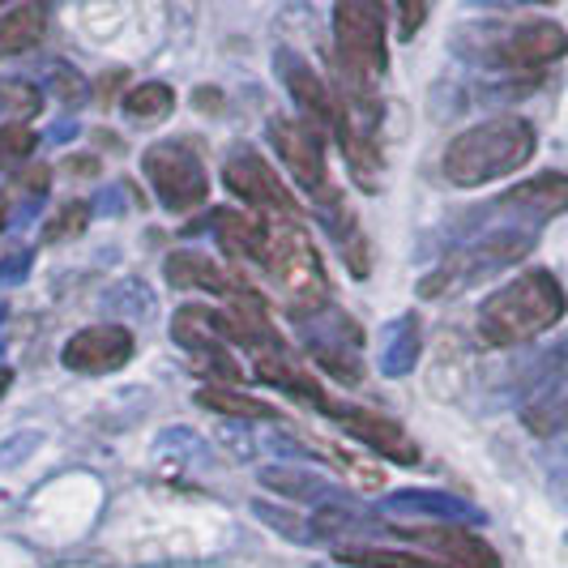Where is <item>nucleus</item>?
<instances>
[{
    "instance_id": "nucleus-10",
    "label": "nucleus",
    "mask_w": 568,
    "mask_h": 568,
    "mask_svg": "<svg viewBox=\"0 0 568 568\" xmlns=\"http://www.w3.org/2000/svg\"><path fill=\"white\" fill-rule=\"evenodd\" d=\"M565 210H568V175L542 171L535 180L509 189L505 197L491 201L479 214H484V219H496V223H517V227L539 231L547 219H556V214H565Z\"/></svg>"
},
{
    "instance_id": "nucleus-27",
    "label": "nucleus",
    "mask_w": 568,
    "mask_h": 568,
    "mask_svg": "<svg viewBox=\"0 0 568 568\" xmlns=\"http://www.w3.org/2000/svg\"><path fill=\"white\" fill-rule=\"evenodd\" d=\"M175 108V90L163 82H142L124 94V112L133 120H163Z\"/></svg>"
},
{
    "instance_id": "nucleus-4",
    "label": "nucleus",
    "mask_w": 568,
    "mask_h": 568,
    "mask_svg": "<svg viewBox=\"0 0 568 568\" xmlns=\"http://www.w3.org/2000/svg\"><path fill=\"white\" fill-rule=\"evenodd\" d=\"M261 270L278 283L286 300H291V313H313L321 304H329V278H325V265L316 256L308 231L295 227V223H270V248Z\"/></svg>"
},
{
    "instance_id": "nucleus-34",
    "label": "nucleus",
    "mask_w": 568,
    "mask_h": 568,
    "mask_svg": "<svg viewBox=\"0 0 568 568\" xmlns=\"http://www.w3.org/2000/svg\"><path fill=\"white\" fill-rule=\"evenodd\" d=\"M39 445H43V432H18V436H9V440L0 445V470L22 466Z\"/></svg>"
},
{
    "instance_id": "nucleus-7",
    "label": "nucleus",
    "mask_w": 568,
    "mask_h": 568,
    "mask_svg": "<svg viewBox=\"0 0 568 568\" xmlns=\"http://www.w3.org/2000/svg\"><path fill=\"white\" fill-rule=\"evenodd\" d=\"M142 171L168 214H189L210 197L205 163L189 142H154L142 154Z\"/></svg>"
},
{
    "instance_id": "nucleus-22",
    "label": "nucleus",
    "mask_w": 568,
    "mask_h": 568,
    "mask_svg": "<svg viewBox=\"0 0 568 568\" xmlns=\"http://www.w3.org/2000/svg\"><path fill=\"white\" fill-rule=\"evenodd\" d=\"M48 30V4L43 0H22L18 9L0 13V57H22L30 52Z\"/></svg>"
},
{
    "instance_id": "nucleus-35",
    "label": "nucleus",
    "mask_w": 568,
    "mask_h": 568,
    "mask_svg": "<svg viewBox=\"0 0 568 568\" xmlns=\"http://www.w3.org/2000/svg\"><path fill=\"white\" fill-rule=\"evenodd\" d=\"M398 18H402L398 22L402 39H415L427 18V0H398Z\"/></svg>"
},
{
    "instance_id": "nucleus-39",
    "label": "nucleus",
    "mask_w": 568,
    "mask_h": 568,
    "mask_svg": "<svg viewBox=\"0 0 568 568\" xmlns=\"http://www.w3.org/2000/svg\"><path fill=\"white\" fill-rule=\"evenodd\" d=\"M69 138H78V124H60V129H52V142H69Z\"/></svg>"
},
{
    "instance_id": "nucleus-19",
    "label": "nucleus",
    "mask_w": 568,
    "mask_h": 568,
    "mask_svg": "<svg viewBox=\"0 0 568 568\" xmlns=\"http://www.w3.org/2000/svg\"><path fill=\"white\" fill-rule=\"evenodd\" d=\"M171 338L180 342L184 351H193L197 359H205V368L219 372L223 381H235V376H240V368L231 364L223 338H219L214 325H210V308H180L175 321H171Z\"/></svg>"
},
{
    "instance_id": "nucleus-8",
    "label": "nucleus",
    "mask_w": 568,
    "mask_h": 568,
    "mask_svg": "<svg viewBox=\"0 0 568 568\" xmlns=\"http://www.w3.org/2000/svg\"><path fill=\"white\" fill-rule=\"evenodd\" d=\"M223 184H227L244 205H253V210L283 214V219H300V201L286 193V184L274 175V168L256 154L253 145H235V150H231L227 168H223Z\"/></svg>"
},
{
    "instance_id": "nucleus-23",
    "label": "nucleus",
    "mask_w": 568,
    "mask_h": 568,
    "mask_svg": "<svg viewBox=\"0 0 568 568\" xmlns=\"http://www.w3.org/2000/svg\"><path fill=\"white\" fill-rule=\"evenodd\" d=\"M256 376L265 381V385H274V389H286V394H295V398H308L316 402L325 398L321 389H316V381L304 372V364H295L291 355H286L283 346H270V351H261V359H256Z\"/></svg>"
},
{
    "instance_id": "nucleus-31",
    "label": "nucleus",
    "mask_w": 568,
    "mask_h": 568,
    "mask_svg": "<svg viewBox=\"0 0 568 568\" xmlns=\"http://www.w3.org/2000/svg\"><path fill=\"white\" fill-rule=\"evenodd\" d=\"M85 223H90V205H85V201H69L57 219H52V227H48V244L78 240V235L85 231Z\"/></svg>"
},
{
    "instance_id": "nucleus-32",
    "label": "nucleus",
    "mask_w": 568,
    "mask_h": 568,
    "mask_svg": "<svg viewBox=\"0 0 568 568\" xmlns=\"http://www.w3.org/2000/svg\"><path fill=\"white\" fill-rule=\"evenodd\" d=\"M43 108V94L27 82H4L0 85V112H13V115H34Z\"/></svg>"
},
{
    "instance_id": "nucleus-5",
    "label": "nucleus",
    "mask_w": 568,
    "mask_h": 568,
    "mask_svg": "<svg viewBox=\"0 0 568 568\" xmlns=\"http://www.w3.org/2000/svg\"><path fill=\"white\" fill-rule=\"evenodd\" d=\"M295 325H300V342H304V351H308V359L316 368L338 376L342 385H359L364 381V329L342 308L321 304L313 313L295 316Z\"/></svg>"
},
{
    "instance_id": "nucleus-3",
    "label": "nucleus",
    "mask_w": 568,
    "mask_h": 568,
    "mask_svg": "<svg viewBox=\"0 0 568 568\" xmlns=\"http://www.w3.org/2000/svg\"><path fill=\"white\" fill-rule=\"evenodd\" d=\"M479 223L484 227H475V235H466L454 253L445 256L424 283H419L424 300H445V295H457L466 286L484 283L491 274L509 270L513 261H521V256L535 248V235H539L535 227L496 223V219H484V214H479Z\"/></svg>"
},
{
    "instance_id": "nucleus-6",
    "label": "nucleus",
    "mask_w": 568,
    "mask_h": 568,
    "mask_svg": "<svg viewBox=\"0 0 568 568\" xmlns=\"http://www.w3.org/2000/svg\"><path fill=\"white\" fill-rule=\"evenodd\" d=\"M475 48H462L470 60H487L500 69H542L568 57V34L556 22H521L513 30H475Z\"/></svg>"
},
{
    "instance_id": "nucleus-14",
    "label": "nucleus",
    "mask_w": 568,
    "mask_h": 568,
    "mask_svg": "<svg viewBox=\"0 0 568 568\" xmlns=\"http://www.w3.org/2000/svg\"><path fill=\"white\" fill-rule=\"evenodd\" d=\"M270 142L278 150V159L286 163V171L300 180L304 193H325V142L321 129L308 120H270Z\"/></svg>"
},
{
    "instance_id": "nucleus-37",
    "label": "nucleus",
    "mask_w": 568,
    "mask_h": 568,
    "mask_svg": "<svg viewBox=\"0 0 568 568\" xmlns=\"http://www.w3.org/2000/svg\"><path fill=\"white\" fill-rule=\"evenodd\" d=\"M551 491H556V496H568V445L556 454V462H551Z\"/></svg>"
},
{
    "instance_id": "nucleus-45",
    "label": "nucleus",
    "mask_w": 568,
    "mask_h": 568,
    "mask_svg": "<svg viewBox=\"0 0 568 568\" xmlns=\"http://www.w3.org/2000/svg\"><path fill=\"white\" fill-rule=\"evenodd\" d=\"M565 539H568V535H565Z\"/></svg>"
},
{
    "instance_id": "nucleus-17",
    "label": "nucleus",
    "mask_w": 568,
    "mask_h": 568,
    "mask_svg": "<svg viewBox=\"0 0 568 568\" xmlns=\"http://www.w3.org/2000/svg\"><path fill=\"white\" fill-rule=\"evenodd\" d=\"M376 509L394 513V517H440V521H470V526L484 521V509H475L470 500H462L454 491H432V487L389 491L385 500H376Z\"/></svg>"
},
{
    "instance_id": "nucleus-40",
    "label": "nucleus",
    "mask_w": 568,
    "mask_h": 568,
    "mask_svg": "<svg viewBox=\"0 0 568 568\" xmlns=\"http://www.w3.org/2000/svg\"><path fill=\"white\" fill-rule=\"evenodd\" d=\"M9 385H13V372H9V368H0V398L9 394Z\"/></svg>"
},
{
    "instance_id": "nucleus-1",
    "label": "nucleus",
    "mask_w": 568,
    "mask_h": 568,
    "mask_svg": "<svg viewBox=\"0 0 568 568\" xmlns=\"http://www.w3.org/2000/svg\"><path fill=\"white\" fill-rule=\"evenodd\" d=\"M535 159V129L517 115H496L457 133L445 150V180L457 189H479L491 180H505Z\"/></svg>"
},
{
    "instance_id": "nucleus-20",
    "label": "nucleus",
    "mask_w": 568,
    "mask_h": 568,
    "mask_svg": "<svg viewBox=\"0 0 568 568\" xmlns=\"http://www.w3.org/2000/svg\"><path fill=\"white\" fill-rule=\"evenodd\" d=\"M419 351H424V338H419V316L406 313V316L389 321V325L381 329L376 368H381V376L398 381V376H406V372H415V364H419Z\"/></svg>"
},
{
    "instance_id": "nucleus-13",
    "label": "nucleus",
    "mask_w": 568,
    "mask_h": 568,
    "mask_svg": "<svg viewBox=\"0 0 568 568\" xmlns=\"http://www.w3.org/2000/svg\"><path fill=\"white\" fill-rule=\"evenodd\" d=\"M133 346H138L133 329H124V325H85L64 342L60 364L69 372H82V376H108L133 359Z\"/></svg>"
},
{
    "instance_id": "nucleus-43",
    "label": "nucleus",
    "mask_w": 568,
    "mask_h": 568,
    "mask_svg": "<svg viewBox=\"0 0 568 568\" xmlns=\"http://www.w3.org/2000/svg\"><path fill=\"white\" fill-rule=\"evenodd\" d=\"M4 316H9V304H0V321H4Z\"/></svg>"
},
{
    "instance_id": "nucleus-42",
    "label": "nucleus",
    "mask_w": 568,
    "mask_h": 568,
    "mask_svg": "<svg viewBox=\"0 0 568 568\" xmlns=\"http://www.w3.org/2000/svg\"><path fill=\"white\" fill-rule=\"evenodd\" d=\"M9 227V210H4V205H0V231Z\"/></svg>"
},
{
    "instance_id": "nucleus-30",
    "label": "nucleus",
    "mask_w": 568,
    "mask_h": 568,
    "mask_svg": "<svg viewBox=\"0 0 568 568\" xmlns=\"http://www.w3.org/2000/svg\"><path fill=\"white\" fill-rule=\"evenodd\" d=\"M48 90L57 94L60 103H69V108L85 103V94H90V85H85V78L73 69V64H57V69H52V78H48Z\"/></svg>"
},
{
    "instance_id": "nucleus-9",
    "label": "nucleus",
    "mask_w": 568,
    "mask_h": 568,
    "mask_svg": "<svg viewBox=\"0 0 568 568\" xmlns=\"http://www.w3.org/2000/svg\"><path fill=\"white\" fill-rule=\"evenodd\" d=\"M517 415H521L526 432H535L542 440L568 432V342L547 355V364L539 368L535 385L526 389Z\"/></svg>"
},
{
    "instance_id": "nucleus-25",
    "label": "nucleus",
    "mask_w": 568,
    "mask_h": 568,
    "mask_svg": "<svg viewBox=\"0 0 568 568\" xmlns=\"http://www.w3.org/2000/svg\"><path fill=\"white\" fill-rule=\"evenodd\" d=\"M197 406L219 410V415H231V419H274V406H270V402L235 394V389H219V385H201Z\"/></svg>"
},
{
    "instance_id": "nucleus-38",
    "label": "nucleus",
    "mask_w": 568,
    "mask_h": 568,
    "mask_svg": "<svg viewBox=\"0 0 568 568\" xmlns=\"http://www.w3.org/2000/svg\"><path fill=\"white\" fill-rule=\"evenodd\" d=\"M124 193H129V184H112V189H108V197L94 201V210H99V214H115V210H124Z\"/></svg>"
},
{
    "instance_id": "nucleus-28",
    "label": "nucleus",
    "mask_w": 568,
    "mask_h": 568,
    "mask_svg": "<svg viewBox=\"0 0 568 568\" xmlns=\"http://www.w3.org/2000/svg\"><path fill=\"white\" fill-rule=\"evenodd\" d=\"M253 513L265 521V526H274V530H283L291 542H316L313 535V521H304V517H295V513H283V509H274V505H261L256 500Z\"/></svg>"
},
{
    "instance_id": "nucleus-16",
    "label": "nucleus",
    "mask_w": 568,
    "mask_h": 568,
    "mask_svg": "<svg viewBox=\"0 0 568 568\" xmlns=\"http://www.w3.org/2000/svg\"><path fill=\"white\" fill-rule=\"evenodd\" d=\"M256 484L283 500H295V505H308V509H325V505H342L351 500L338 484H329L325 475H316L308 466H283V462H270L256 470Z\"/></svg>"
},
{
    "instance_id": "nucleus-26",
    "label": "nucleus",
    "mask_w": 568,
    "mask_h": 568,
    "mask_svg": "<svg viewBox=\"0 0 568 568\" xmlns=\"http://www.w3.org/2000/svg\"><path fill=\"white\" fill-rule=\"evenodd\" d=\"M338 565L346 568H440L427 556H410V551H389V547H334Z\"/></svg>"
},
{
    "instance_id": "nucleus-2",
    "label": "nucleus",
    "mask_w": 568,
    "mask_h": 568,
    "mask_svg": "<svg viewBox=\"0 0 568 568\" xmlns=\"http://www.w3.org/2000/svg\"><path fill=\"white\" fill-rule=\"evenodd\" d=\"M560 316H565V286L547 270H526L479 304V338L487 346H517L539 338Z\"/></svg>"
},
{
    "instance_id": "nucleus-12",
    "label": "nucleus",
    "mask_w": 568,
    "mask_h": 568,
    "mask_svg": "<svg viewBox=\"0 0 568 568\" xmlns=\"http://www.w3.org/2000/svg\"><path fill=\"white\" fill-rule=\"evenodd\" d=\"M316 410H325L334 424H342L359 445H368L372 454L389 457V462H398V466H415L419 462V445L406 436V427L394 424V419H385V415H376V410H364V406H346V402H316Z\"/></svg>"
},
{
    "instance_id": "nucleus-15",
    "label": "nucleus",
    "mask_w": 568,
    "mask_h": 568,
    "mask_svg": "<svg viewBox=\"0 0 568 568\" xmlns=\"http://www.w3.org/2000/svg\"><path fill=\"white\" fill-rule=\"evenodd\" d=\"M163 274H168V283L180 286V291L231 295V304L256 295L253 286L240 278V270H231L227 261H214V256H205V253H171L168 261H163Z\"/></svg>"
},
{
    "instance_id": "nucleus-36",
    "label": "nucleus",
    "mask_w": 568,
    "mask_h": 568,
    "mask_svg": "<svg viewBox=\"0 0 568 568\" xmlns=\"http://www.w3.org/2000/svg\"><path fill=\"white\" fill-rule=\"evenodd\" d=\"M30 265H34V253L27 248H18V253H9L0 261V283H22L30 274Z\"/></svg>"
},
{
    "instance_id": "nucleus-11",
    "label": "nucleus",
    "mask_w": 568,
    "mask_h": 568,
    "mask_svg": "<svg viewBox=\"0 0 568 568\" xmlns=\"http://www.w3.org/2000/svg\"><path fill=\"white\" fill-rule=\"evenodd\" d=\"M274 69H278V78L283 85L291 90V99H295V108L304 112L308 124L316 129H329L334 138H342L351 124H346V112H342L338 94L329 90V85L316 78V69L308 64L304 57H295L291 48H283L278 57H274Z\"/></svg>"
},
{
    "instance_id": "nucleus-21",
    "label": "nucleus",
    "mask_w": 568,
    "mask_h": 568,
    "mask_svg": "<svg viewBox=\"0 0 568 568\" xmlns=\"http://www.w3.org/2000/svg\"><path fill=\"white\" fill-rule=\"evenodd\" d=\"M210 231L223 244V253L235 256V261H256V265L265 261V248H270V227L265 223H256L248 214H235V210H214Z\"/></svg>"
},
{
    "instance_id": "nucleus-33",
    "label": "nucleus",
    "mask_w": 568,
    "mask_h": 568,
    "mask_svg": "<svg viewBox=\"0 0 568 568\" xmlns=\"http://www.w3.org/2000/svg\"><path fill=\"white\" fill-rule=\"evenodd\" d=\"M34 145H39V138H34V129L22 124V120L0 129V159H30Z\"/></svg>"
},
{
    "instance_id": "nucleus-41",
    "label": "nucleus",
    "mask_w": 568,
    "mask_h": 568,
    "mask_svg": "<svg viewBox=\"0 0 568 568\" xmlns=\"http://www.w3.org/2000/svg\"><path fill=\"white\" fill-rule=\"evenodd\" d=\"M487 4H513V0H487ZM526 4H556V0H526Z\"/></svg>"
},
{
    "instance_id": "nucleus-44",
    "label": "nucleus",
    "mask_w": 568,
    "mask_h": 568,
    "mask_svg": "<svg viewBox=\"0 0 568 568\" xmlns=\"http://www.w3.org/2000/svg\"><path fill=\"white\" fill-rule=\"evenodd\" d=\"M0 4H4V0H0Z\"/></svg>"
},
{
    "instance_id": "nucleus-29",
    "label": "nucleus",
    "mask_w": 568,
    "mask_h": 568,
    "mask_svg": "<svg viewBox=\"0 0 568 568\" xmlns=\"http://www.w3.org/2000/svg\"><path fill=\"white\" fill-rule=\"evenodd\" d=\"M108 308H112V313L133 316V321H145V316L154 313V304H150V291H145L142 283H120L112 295H108Z\"/></svg>"
},
{
    "instance_id": "nucleus-24",
    "label": "nucleus",
    "mask_w": 568,
    "mask_h": 568,
    "mask_svg": "<svg viewBox=\"0 0 568 568\" xmlns=\"http://www.w3.org/2000/svg\"><path fill=\"white\" fill-rule=\"evenodd\" d=\"M313 535L316 539H329V542H338V539H351V535H381L376 530V521H372L368 513H359L355 509V500H342V505H325V509H313Z\"/></svg>"
},
{
    "instance_id": "nucleus-18",
    "label": "nucleus",
    "mask_w": 568,
    "mask_h": 568,
    "mask_svg": "<svg viewBox=\"0 0 568 568\" xmlns=\"http://www.w3.org/2000/svg\"><path fill=\"white\" fill-rule=\"evenodd\" d=\"M410 539L427 547L440 568H500V556L487 547V539L457 530V526H436V530H410Z\"/></svg>"
}]
</instances>
